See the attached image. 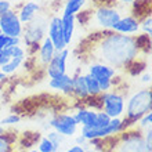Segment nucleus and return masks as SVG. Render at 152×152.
<instances>
[{
	"label": "nucleus",
	"mask_w": 152,
	"mask_h": 152,
	"mask_svg": "<svg viewBox=\"0 0 152 152\" xmlns=\"http://www.w3.org/2000/svg\"><path fill=\"white\" fill-rule=\"evenodd\" d=\"M126 108V116L133 124L137 123L142 115L147 112H151L152 109V91L149 87L141 88L136 91L127 100V104L124 105Z\"/></svg>",
	"instance_id": "obj_4"
},
{
	"label": "nucleus",
	"mask_w": 152,
	"mask_h": 152,
	"mask_svg": "<svg viewBox=\"0 0 152 152\" xmlns=\"http://www.w3.org/2000/svg\"><path fill=\"white\" fill-rule=\"evenodd\" d=\"M122 10L116 4H97L91 12H87L90 17L88 24L94 25V29L98 31H112L113 25L122 18Z\"/></svg>",
	"instance_id": "obj_3"
},
{
	"label": "nucleus",
	"mask_w": 152,
	"mask_h": 152,
	"mask_svg": "<svg viewBox=\"0 0 152 152\" xmlns=\"http://www.w3.org/2000/svg\"><path fill=\"white\" fill-rule=\"evenodd\" d=\"M0 31L3 35H7L10 37H22L24 24L20 21L14 8L6 11L0 17Z\"/></svg>",
	"instance_id": "obj_8"
},
{
	"label": "nucleus",
	"mask_w": 152,
	"mask_h": 152,
	"mask_svg": "<svg viewBox=\"0 0 152 152\" xmlns=\"http://www.w3.org/2000/svg\"><path fill=\"white\" fill-rule=\"evenodd\" d=\"M48 126L56 130L57 133L62 134L64 137H73L77 132V126L75 118L72 113H65V112H60L56 113L51 119L48 120Z\"/></svg>",
	"instance_id": "obj_7"
},
{
	"label": "nucleus",
	"mask_w": 152,
	"mask_h": 152,
	"mask_svg": "<svg viewBox=\"0 0 152 152\" xmlns=\"http://www.w3.org/2000/svg\"><path fill=\"white\" fill-rule=\"evenodd\" d=\"M4 133H6V129H4V126H1V124H0V136H1V134H4Z\"/></svg>",
	"instance_id": "obj_36"
},
{
	"label": "nucleus",
	"mask_w": 152,
	"mask_h": 152,
	"mask_svg": "<svg viewBox=\"0 0 152 152\" xmlns=\"http://www.w3.org/2000/svg\"><path fill=\"white\" fill-rule=\"evenodd\" d=\"M56 51L57 50H56V47H54L53 42L50 40V37L46 36L42 42H40L36 53L32 56V61L36 62V66H35V68H37V65H40L42 68H46L47 64L51 61L53 57H54Z\"/></svg>",
	"instance_id": "obj_11"
},
{
	"label": "nucleus",
	"mask_w": 152,
	"mask_h": 152,
	"mask_svg": "<svg viewBox=\"0 0 152 152\" xmlns=\"http://www.w3.org/2000/svg\"><path fill=\"white\" fill-rule=\"evenodd\" d=\"M87 73L98 82L101 93H105L113 88V77L118 75V69L104 62L90 61L87 64Z\"/></svg>",
	"instance_id": "obj_5"
},
{
	"label": "nucleus",
	"mask_w": 152,
	"mask_h": 152,
	"mask_svg": "<svg viewBox=\"0 0 152 152\" xmlns=\"http://www.w3.org/2000/svg\"><path fill=\"white\" fill-rule=\"evenodd\" d=\"M40 10H42V7H40L39 3L29 0V1H22L20 8L15 10V11H17V14H18V18H20L21 22L24 25H26L39 14Z\"/></svg>",
	"instance_id": "obj_13"
},
{
	"label": "nucleus",
	"mask_w": 152,
	"mask_h": 152,
	"mask_svg": "<svg viewBox=\"0 0 152 152\" xmlns=\"http://www.w3.org/2000/svg\"><path fill=\"white\" fill-rule=\"evenodd\" d=\"M86 3H87V0H65L64 6H62V14L77 15L83 11Z\"/></svg>",
	"instance_id": "obj_18"
},
{
	"label": "nucleus",
	"mask_w": 152,
	"mask_h": 152,
	"mask_svg": "<svg viewBox=\"0 0 152 152\" xmlns=\"http://www.w3.org/2000/svg\"><path fill=\"white\" fill-rule=\"evenodd\" d=\"M21 1H29V0H21Z\"/></svg>",
	"instance_id": "obj_39"
},
{
	"label": "nucleus",
	"mask_w": 152,
	"mask_h": 152,
	"mask_svg": "<svg viewBox=\"0 0 152 152\" xmlns=\"http://www.w3.org/2000/svg\"><path fill=\"white\" fill-rule=\"evenodd\" d=\"M65 152H84V148L82 147V145H73V147H71V148H68Z\"/></svg>",
	"instance_id": "obj_34"
},
{
	"label": "nucleus",
	"mask_w": 152,
	"mask_h": 152,
	"mask_svg": "<svg viewBox=\"0 0 152 152\" xmlns=\"http://www.w3.org/2000/svg\"><path fill=\"white\" fill-rule=\"evenodd\" d=\"M25 60H26V58H11L7 64L3 65V66L0 68V71H1V72H3L6 76L14 75V73L18 72V69L24 65Z\"/></svg>",
	"instance_id": "obj_19"
},
{
	"label": "nucleus",
	"mask_w": 152,
	"mask_h": 152,
	"mask_svg": "<svg viewBox=\"0 0 152 152\" xmlns=\"http://www.w3.org/2000/svg\"><path fill=\"white\" fill-rule=\"evenodd\" d=\"M84 152H94L93 149H84Z\"/></svg>",
	"instance_id": "obj_37"
},
{
	"label": "nucleus",
	"mask_w": 152,
	"mask_h": 152,
	"mask_svg": "<svg viewBox=\"0 0 152 152\" xmlns=\"http://www.w3.org/2000/svg\"><path fill=\"white\" fill-rule=\"evenodd\" d=\"M0 33H1V31H0Z\"/></svg>",
	"instance_id": "obj_40"
},
{
	"label": "nucleus",
	"mask_w": 152,
	"mask_h": 152,
	"mask_svg": "<svg viewBox=\"0 0 152 152\" xmlns=\"http://www.w3.org/2000/svg\"><path fill=\"white\" fill-rule=\"evenodd\" d=\"M152 17L151 12H147L145 15H142L140 18V31H142V33L145 35H152Z\"/></svg>",
	"instance_id": "obj_22"
},
{
	"label": "nucleus",
	"mask_w": 152,
	"mask_h": 152,
	"mask_svg": "<svg viewBox=\"0 0 152 152\" xmlns=\"http://www.w3.org/2000/svg\"><path fill=\"white\" fill-rule=\"evenodd\" d=\"M47 36L53 42L57 51H61L62 48L68 47L64 39V31H62V22L60 15H51L48 18L47 25Z\"/></svg>",
	"instance_id": "obj_10"
},
{
	"label": "nucleus",
	"mask_w": 152,
	"mask_h": 152,
	"mask_svg": "<svg viewBox=\"0 0 152 152\" xmlns=\"http://www.w3.org/2000/svg\"><path fill=\"white\" fill-rule=\"evenodd\" d=\"M6 79H7V76H6L3 72H1V71H0V83H1V82H4Z\"/></svg>",
	"instance_id": "obj_35"
},
{
	"label": "nucleus",
	"mask_w": 152,
	"mask_h": 152,
	"mask_svg": "<svg viewBox=\"0 0 152 152\" xmlns=\"http://www.w3.org/2000/svg\"><path fill=\"white\" fill-rule=\"evenodd\" d=\"M112 31L118 33H122V35L136 36L140 32V20L137 17H134L133 14H127L124 17L122 15V18L113 25Z\"/></svg>",
	"instance_id": "obj_12"
},
{
	"label": "nucleus",
	"mask_w": 152,
	"mask_h": 152,
	"mask_svg": "<svg viewBox=\"0 0 152 152\" xmlns=\"http://www.w3.org/2000/svg\"><path fill=\"white\" fill-rule=\"evenodd\" d=\"M11 58H12V50H11V47L1 50V51H0V68H1L3 65L7 64Z\"/></svg>",
	"instance_id": "obj_28"
},
{
	"label": "nucleus",
	"mask_w": 152,
	"mask_h": 152,
	"mask_svg": "<svg viewBox=\"0 0 152 152\" xmlns=\"http://www.w3.org/2000/svg\"><path fill=\"white\" fill-rule=\"evenodd\" d=\"M141 82H142V83H145V84L151 83V72H147V71H145L144 75L141 76Z\"/></svg>",
	"instance_id": "obj_33"
},
{
	"label": "nucleus",
	"mask_w": 152,
	"mask_h": 152,
	"mask_svg": "<svg viewBox=\"0 0 152 152\" xmlns=\"http://www.w3.org/2000/svg\"><path fill=\"white\" fill-rule=\"evenodd\" d=\"M84 83H86V88H87V93L90 97H97L101 94V88H100V84L97 82L91 75L88 73H84Z\"/></svg>",
	"instance_id": "obj_20"
},
{
	"label": "nucleus",
	"mask_w": 152,
	"mask_h": 152,
	"mask_svg": "<svg viewBox=\"0 0 152 152\" xmlns=\"http://www.w3.org/2000/svg\"><path fill=\"white\" fill-rule=\"evenodd\" d=\"M47 25L48 17L46 14H37L31 22L24 25V32H22V43L26 46V51L31 54V57L36 53L40 42L47 36Z\"/></svg>",
	"instance_id": "obj_2"
},
{
	"label": "nucleus",
	"mask_w": 152,
	"mask_h": 152,
	"mask_svg": "<svg viewBox=\"0 0 152 152\" xmlns=\"http://www.w3.org/2000/svg\"><path fill=\"white\" fill-rule=\"evenodd\" d=\"M72 96L75 97L77 101H83L88 97L87 88H86V83H84V76L83 73H77V75L72 76Z\"/></svg>",
	"instance_id": "obj_17"
},
{
	"label": "nucleus",
	"mask_w": 152,
	"mask_h": 152,
	"mask_svg": "<svg viewBox=\"0 0 152 152\" xmlns=\"http://www.w3.org/2000/svg\"><path fill=\"white\" fill-rule=\"evenodd\" d=\"M113 4H116V6H119V7H132V4L136 1V0H112Z\"/></svg>",
	"instance_id": "obj_31"
},
{
	"label": "nucleus",
	"mask_w": 152,
	"mask_h": 152,
	"mask_svg": "<svg viewBox=\"0 0 152 152\" xmlns=\"http://www.w3.org/2000/svg\"><path fill=\"white\" fill-rule=\"evenodd\" d=\"M72 76H69L68 73H64V75L51 77L48 80V87L56 90V91L62 93V94H66V96H72Z\"/></svg>",
	"instance_id": "obj_14"
},
{
	"label": "nucleus",
	"mask_w": 152,
	"mask_h": 152,
	"mask_svg": "<svg viewBox=\"0 0 152 152\" xmlns=\"http://www.w3.org/2000/svg\"><path fill=\"white\" fill-rule=\"evenodd\" d=\"M12 7H14V4H12L11 0H0V17L3 15L6 11L11 10Z\"/></svg>",
	"instance_id": "obj_30"
},
{
	"label": "nucleus",
	"mask_w": 152,
	"mask_h": 152,
	"mask_svg": "<svg viewBox=\"0 0 152 152\" xmlns=\"http://www.w3.org/2000/svg\"><path fill=\"white\" fill-rule=\"evenodd\" d=\"M37 151H39V152H57L58 149L54 147V144L48 140L47 137L44 136V137H40V138H39Z\"/></svg>",
	"instance_id": "obj_23"
},
{
	"label": "nucleus",
	"mask_w": 152,
	"mask_h": 152,
	"mask_svg": "<svg viewBox=\"0 0 152 152\" xmlns=\"http://www.w3.org/2000/svg\"><path fill=\"white\" fill-rule=\"evenodd\" d=\"M86 61L104 62L116 69H127L138 60L140 50L137 47L136 36L122 35L113 31H98L79 44ZM80 54V56H82Z\"/></svg>",
	"instance_id": "obj_1"
},
{
	"label": "nucleus",
	"mask_w": 152,
	"mask_h": 152,
	"mask_svg": "<svg viewBox=\"0 0 152 152\" xmlns=\"http://www.w3.org/2000/svg\"><path fill=\"white\" fill-rule=\"evenodd\" d=\"M151 122H152V112H147L145 115H142L140 119L137 120L136 124H138L140 129H147L151 126Z\"/></svg>",
	"instance_id": "obj_27"
},
{
	"label": "nucleus",
	"mask_w": 152,
	"mask_h": 152,
	"mask_svg": "<svg viewBox=\"0 0 152 152\" xmlns=\"http://www.w3.org/2000/svg\"><path fill=\"white\" fill-rule=\"evenodd\" d=\"M111 122V118H109L104 111H97V116H96V122H94V126L93 127H97V129H101V127H105L107 124Z\"/></svg>",
	"instance_id": "obj_25"
},
{
	"label": "nucleus",
	"mask_w": 152,
	"mask_h": 152,
	"mask_svg": "<svg viewBox=\"0 0 152 152\" xmlns=\"http://www.w3.org/2000/svg\"><path fill=\"white\" fill-rule=\"evenodd\" d=\"M28 152H39L37 149H31V151H28Z\"/></svg>",
	"instance_id": "obj_38"
},
{
	"label": "nucleus",
	"mask_w": 152,
	"mask_h": 152,
	"mask_svg": "<svg viewBox=\"0 0 152 152\" xmlns=\"http://www.w3.org/2000/svg\"><path fill=\"white\" fill-rule=\"evenodd\" d=\"M46 137L54 144V147H56L57 149H60V147H62V144L65 142V137L62 136V134H60V133H57L56 130L48 132L47 134H46Z\"/></svg>",
	"instance_id": "obj_24"
},
{
	"label": "nucleus",
	"mask_w": 152,
	"mask_h": 152,
	"mask_svg": "<svg viewBox=\"0 0 152 152\" xmlns=\"http://www.w3.org/2000/svg\"><path fill=\"white\" fill-rule=\"evenodd\" d=\"M144 144H145V148L148 152H152V142H151V138H152V130H151V126L147 129H144Z\"/></svg>",
	"instance_id": "obj_29"
},
{
	"label": "nucleus",
	"mask_w": 152,
	"mask_h": 152,
	"mask_svg": "<svg viewBox=\"0 0 152 152\" xmlns=\"http://www.w3.org/2000/svg\"><path fill=\"white\" fill-rule=\"evenodd\" d=\"M101 111H104L109 118H120L124 113V105H126V97L119 90H109V91L101 93L100 96Z\"/></svg>",
	"instance_id": "obj_6"
},
{
	"label": "nucleus",
	"mask_w": 152,
	"mask_h": 152,
	"mask_svg": "<svg viewBox=\"0 0 152 152\" xmlns=\"http://www.w3.org/2000/svg\"><path fill=\"white\" fill-rule=\"evenodd\" d=\"M69 57V48L65 47L61 51H56L54 57L51 58V61L47 64V66L44 68L46 75L51 79V77H57L66 73V61Z\"/></svg>",
	"instance_id": "obj_9"
},
{
	"label": "nucleus",
	"mask_w": 152,
	"mask_h": 152,
	"mask_svg": "<svg viewBox=\"0 0 152 152\" xmlns=\"http://www.w3.org/2000/svg\"><path fill=\"white\" fill-rule=\"evenodd\" d=\"M21 122V116L18 113H10L8 116L1 119V126H12V124H17Z\"/></svg>",
	"instance_id": "obj_26"
},
{
	"label": "nucleus",
	"mask_w": 152,
	"mask_h": 152,
	"mask_svg": "<svg viewBox=\"0 0 152 152\" xmlns=\"http://www.w3.org/2000/svg\"><path fill=\"white\" fill-rule=\"evenodd\" d=\"M14 140L7 132L0 136V152H15Z\"/></svg>",
	"instance_id": "obj_21"
},
{
	"label": "nucleus",
	"mask_w": 152,
	"mask_h": 152,
	"mask_svg": "<svg viewBox=\"0 0 152 152\" xmlns=\"http://www.w3.org/2000/svg\"><path fill=\"white\" fill-rule=\"evenodd\" d=\"M75 142L77 145H82V147H84V145H87L88 144V141L86 140V138H84L83 136H82V134H79V136H76L75 137Z\"/></svg>",
	"instance_id": "obj_32"
},
{
	"label": "nucleus",
	"mask_w": 152,
	"mask_h": 152,
	"mask_svg": "<svg viewBox=\"0 0 152 152\" xmlns=\"http://www.w3.org/2000/svg\"><path fill=\"white\" fill-rule=\"evenodd\" d=\"M61 22H62V31H64L65 43L69 46L73 39V35H75L76 15H73V14H61Z\"/></svg>",
	"instance_id": "obj_16"
},
{
	"label": "nucleus",
	"mask_w": 152,
	"mask_h": 152,
	"mask_svg": "<svg viewBox=\"0 0 152 152\" xmlns=\"http://www.w3.org/2000/svg\"><path fill=\"white\" fill-rule=\"evenodd\" d=\"M75 118L76 123L79 126H87V127H93L94 122H96L97 116V109L87 108V107H77L76 112L72 113Z\"/></svg>",
	"instance_id": "obj_15"
}]
</instances>
